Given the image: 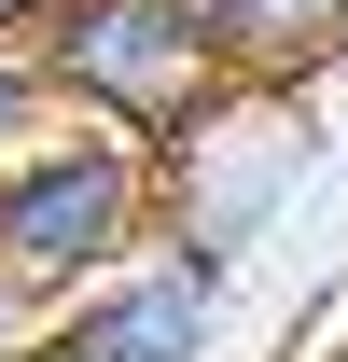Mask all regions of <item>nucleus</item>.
I'll return each instance as SVG.
<instances>
[{"label": "nucleus", "instance_id": "1", "mask_svg": "<svg viewBox=\"0 0 348 362\" xmlns=\"http://www.w3.org/2000/svg\"><path fill=\"white\" fill-rule=\"evenodd\" d=\"M168 237V153L126 126H70L56 112L14 168H0V293L28 320L84 307L98 279H126Z\"/></svg>", "mask_w": 348, "mask_h": 362}, {"label": "nucleus", "instance_id": "2", "mask_svg": "<svg viewBox=\"0 0 348 362\" xmlns=\"http://www.w3.org/2000/svg\"><path fill=\"white\" fill-rule=\"evenodd\" d=\"M320 168H335V139H320V98L223 84L209 112H195V126L168 139V237L251 279L265 251L293 237V209L320 195Z\"/></svg>", "mask_w": 348, "mask_h": 362}, {"label": "nucleus", "instance_id": "3", "mask_svg": "<svg viewBox=\"0 0 348 362\" xmlns=\"http://www.w3.org/2000/svg\"><path fill=\"white\" fill-rule=\"evenodd\" d=\"M28 56H42V84H56L70 126H126L153 153L223 98V42H209L195 0H56Z\"/></svg>", "mask_w": 348, "mask_h": 362}, {"label": "nucleus", "instance_id": "4", "mask_svg": "<svg viewBox=\"0 0 348 362\" xmlns=\"http://www.w3.org/2000/svg\"><path fill=\"white\" fill-rule=\"evenodd\" d=\"M223 320H237V265L153 237L126 279H98L84 307H56L42 334H56L70 362H223Z\"/></svg>", "mask_w": 348, "mask_h": 362}, {"label": "nucleus", "instance_id": "5", "mask_svg": "<svg viewBox=\"0 0 348 362\" xmlns=\"http://www.w3.org/2000/svg\"><path fill=\"white\" fill-rule=\"evenodd\" d=\"M223 42V84H265V98H320L348 84V0H195Z\"/></svg>", "mask_w": 348, "mask_h": 362}, {"label": "nucleus", "instance_id": "6", "mask_svg": "<svg viewBox=\"0 0 348 362\" xmlns=\"http://www.w3.org/2000/svg\"><path fill=\"white\" fill-rule=\"evenodd\" d=\"M42 126H56V84H42V56H28V42H0V168H14V153H28Z\"/></svg>", "mask_w": 348, "mask_h": 362}, {"label": "nucleus", "instance_id": "7", "mask_svg": "<svg viewBox=\"0 0 348 362\" xmlns=\"http://www.w3.org/2000/svg\"><path fill=\"white\" fill-rule=\"evenodd\" d=\"M42 14L56 0H0V42H42Z\"/></svg>", "mask_w": 348, "mask_h": 362}, {"label": "nucleus", "instance_id": "8", "mask_svg": "<svg viewBox=\"0 0 348 362\" xmlns=\"http://www.w3.org/2000/svg\"><path fill=\"white\" fill-rule=\"evenodd\" d=\"M28 334H42V320H28V307H14V293H0V362H14V349H28Z\"/></svg>", "mask_w": 348, "mask_h": 362}, {"label": "nucleus", "instance_id": "9", "mask_svg": "<svg viewBox=\"0 0 348 362\" xmlns=\"http://www.w3.org/2000/svg\"><path fill=\"white\" fill-rule=\"evenodd\" d=\"M14 362H70V349H56V334H28V349H14Z\"/></svg>", "mask_w": 348, "mask_h": 362}]
</instances>
